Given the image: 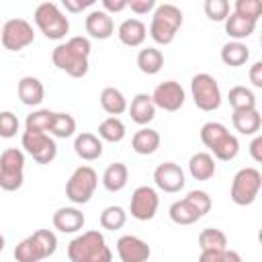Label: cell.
Wrapping results in <instances>:
<instances>
[{
    "label": "cell",
    "mask_w": 262,
    "mask_h": 262,
    "mask_svg": "<svg viewBox=\"0 0 262 262\" xmlns=\"http://www.w3.org/2000/svg\"><path fill=\"white\" fill-rule=\"evenodd\" d=\"M25 182V151L8 147L0 154V188L14 192Z\"/></svg>",
    "instance_id": "8992f818"
},
{
    "label": "cell",
    "mask_w": 262,
    "mask_h": 262,
    "mask_svg": "<svg viewBox=\"0 0 262 262\" xmlns=\"http://www.w3.org/2000/svg\"><path fill=\"white\" fill-rule=\"evenodd\" d=\"M53 111L49 108H37L31 115H27L25 119V131H33V133H49L51 129V121H53Z\"/></svg>",
    "instance_id": "d6a6232c"
},
{
    "label": "cell",
    "mask_w": 262,
    "mask_h": 262,
    "mask_svg": "<svg viewBox=\"0 0 262 262\" xmlns=\"http://www.w3.org/2000/svg\"><path fill=\"white\" fill-rule=\"evenodd\" d=\"M223 262H244V260H242V256H239L235 250H225Z\"/></svg>",
    "instance_id": "c3c4849f"
},
{
    "label": "cell",
    "mask_w": 262,
    "mask_h": 262,
    "mask_svg": "<svg viewBox=\"0 0 262 262\" xmlns=\"http://www.w3.org/2000/svg\"><path fill=\"white\" fill-rule=\"evenodd\" d=\"M0 41L8 51H20L35 41L33 25L25 18H10L0 29Z\"/></svg>",
    "instance_id": "30bf717a"
},
{
    "label": "cell",
    "mask_w": 262,
    "mask_h": 262,
    "mask_svg": "<svg viewBox=\"0 0 262 262\" xmlns=\"http://www.w3.org/2000/svg\"><path fill=\"white\" fill-rule=\"evenodd\" d=\"M199 248L203 250H227V235L217 227H205L199 233Z\"/></svg>",
    "instance_id": "e575fe53"
},
{
    "label": "cell",
    "mask_w": 262,
    "mask_h": 262,
    "mask_svg": "<svg viewBox=\"0 0 262 262\" xmlns=\"http://www.w3.org/2000/svg\"><path fill=\"white\" fill-rule=\"evenodd\" d=\"M158 207H160V196L156 192V188L151 186H137L131 194V201H129V213L133 219L137 221H149L156 217L158 213Z\"/></svg>",
    "instance_id": "7c38bea8"
},
{
    "label": "cell",
    "mask_w": 262,
    "mask_h": 262,
    "mask_svg": "<svg viewBox=\"0 0 262 262\" xmlns=\"http://www.w3.org/2000/svg\"><path fill=\"white\" fill-rule=\"evenodd\" d=\"M53 227L61 233H76L84 227L86 217L78 207H59L53 213Z\"/></svg>",
    "instance_id": "e0dca14e"
},
{
    "label": "cell",
    "mask_w": 262,
    "mask_h": 262,
    "mask_svg": "<svg viewBox=\"0 0 262 262\" xmlns=\"http://www.w3.org/2000/svg\"><path fill=\"white\" fill-rule=\"evenodd\" d=\"M184 201L196 211L199 217H205V215L211 211V207H213V201H211L209 192H205V190H190V192L184 196Z\"/></svg>",
    "instance_id": "74e56055"
},
{
    "label": "cell",
    "mask_w": 262,
    "mask_h": 262,
    "mask_svg": "<svg viewBox=\"0 0 262 262\" xmlns=\"http://www.w3.org/2000/svg\"><path fill=\"white\" fill-rule=\"evenodd\" d=\"M233 12L239 16H246L254 23H258L260 14H262V2L260 0H235L233 4Z\"/></svg>",
    "instance_id": "ab89813d"
},
{
    "label": "cell",
    "mask_w": 262,
    "mask_h": 262,
    "mask_svg": "<svg viewBox=\"0 0 262 262\" xmlns=\"http://www.w3.org/2000/svg\"><path fill=\"white\" fill-rule=\"evenodd\" d=\"M127 135L125 123L119 117H106L100 125H98V137L100 141H108V143H119L123 141Z\"/></svg>",
    "instance_id": "4dcf8cb0"
},
{
    "label": "cell",
    "mask_w": 262,
    "mask_h": 262,
    "mask_svg": "<svg viewBox=\"0 0 262 262\" xmlns=\"http://www.w3.org/2000/svg\"><path fill=\"white\" fill-rule=\"evenodd\" d=\"M182 27V10L176 4H158L149 23V37L158 45H170Z\"/></svg>",
    "instance_id": "277c9868"
},
{
    "label": "cell",
    "mask_w": 262,
    "mask_h": 262,
    "mask_svg": "<svg viewBox=\"0 0 262 262\" xmlns=\"http://www.w3.org/2000/svg\"><path fill=\"white\" fill-rule=\"evenodd\" d=\"M156 6V0H127V8H131L135 14H147Z\"/></svg>",
    "instance_id": "b9f144b4"
},
{
    "label": "cell",
    "mask_w": 262,
    "mask_h": 262,
    "mask_svg": "<svg viewBox=\"0 0 262 262\" xmlns=\"http://www.w3.org/2000/svg\"><path fill=\"white\" fill-rule=\"evenodd\" d=\"M160 143H162V137H160V133H158L156 129H151V127H141V129L135 131L133 137H131V147H133V151L139 154V156H149V154H154V151L160 147Z\"/></svg>",
    "instance_id": "7402d4cb"
},
{
    "label": "cell",
    "mask_w": 262,
    "mask_h": 262,
    "mask_svg": "<svg viewBox=\"0 0 262 262\" xmlns=\"http://www.w3.org/2000/svg\"><path fill=\"white\" fill-rule=\"evenodd\" d=\"M137 68L147 76H156L164 68V53L158 47H143L137 53Z\"/></svg>",
    "instance_id": "f546056e"
},
{
    "label": "cell",
    "mask_w": 262,
    "mask_h": 262,
    "mask_svg": "<svg viewBox=\"0 0 262 262\" xmlns=\"http://www.w3.org/2000/svg\"><path fill=\"white\" fill-rule=\"evenodd\" d=\"M250 59V49L242 41H227L221 47V61L229 68H239Z\"/></svg>",
    "instance_id": "f1b7e54d"
},
{
    "label": "cell",
    "mask_w": 262,
    "mask_h": 262,
    "mask_svg": "<svg viewBox=\"0 0 262 262\" xmlns=\"http://www.w3.org/2000/svg\"><path fill=\"white\" fill-rule=\"evenodd\" d=\"M203 8H205L207 18L215 20V23H225V18L229 16V2L227 0H205Z\"/></svg>",
    "instance_id": "f35d334b"
},
{
    "label": "cell",
    "mask_w": 262,
    "mask_h": 262,
    "mask_svg": "<svg viewBox=\"0 0 262 262\" xmlns=\"http://www.w3.org/2000/svg\"><path fill=\"white\" fill-rule=\"evenodd\" d=\"M168 215H170V219H172L176 225H192L194 221L201 219V217L196 215V211H194L184 199L174 201V203L170 205V209H168Z\"/></svg>",
    "instance_id": "836d02e7"
},
{
    "label": "cell",
    "mask_w": 262,
    "mask_h": 262,
    "mask_svg": "<svg viewBox=\"0 0 262 262\" xmlns=\"http://www.w3.org/2000/svg\"><path fill=\"white\" fill-rule=\"evenodd\" d=\"M129 180V170L123 162H113L106 166V170L102 172V186L108 192H119L127 186Z\"/></svg>",
    "instance_id": "484cf974"
},
{
    "label": "cell",
    "mask_w": 262,
    "mask_h": 262,
    "mask_svg": "<svg viewBox=\"0 0 262 262\" xmlns=\"http://www.w3.org/2000/svg\"><path fill=\"white\" fill-rule=\"evenodd\" d=\"M33 20L39 31L53 41L63 39L70 31V20L55 2H41L33 12Z\"/></svg>",
    "instance_id": "5b68a950"
},
{
    "label": "cell",
    "mask_w": 262,
    "mask_h": 262,
    "mask_svg": "<svg viewBox=\"0 0 262 262\" xmlns=\"http://www.w3.org/2000/svg\"><path fill=\"white\" fill-rule=\"evenodd\" d=\"M154 182L164 192H170V194L180 192L186 184L184 170L174 162H164L154 170Z\"/></svg>",
    "instance_id": "5bb4252c"
},
{
    "label": "cell",
    "mask_w": 262,
    "mask_h": 262,
    "mask_svg": "<svg viewBox=\"0 0 262 262\" xmlns=\"http://www.w3.org/2000/svg\"><path fill=\"white\" fill-rule=\"evenodd\" d=\"M84 29L92 39L104 41L108 37H113L115 33V20L111 14H106L102 8H94L86 14L84 18Z\"/></svg>",
    "instance_id": "2e32d148"
},
{
    "label": "cell",
    "mask_w": 262,
    "mask_h": 262,
    "mask_svg": "<svg viewBox=\"0 0 262 262\" xmlns=\"http://www.w3.org/2000/svg\"><path fill=\"white\" fill-rule=\"evenodd\" d=\"M231 123H233L235 131H239L242 135H258V131L262 127V117H260L258 108H252V111H233Z\"/></svg>",
    "instance_id": "d4e9b609"
},
{
    "label": "cell",
    "mask_w": 262,
    "mask_h": 262,
    "mask_svg": "<svg viewBox=\"0 0 262 262\" xmlns=\"http://www.w3.org/2000/svg\"><path fill=\"white\" fill-rule=\"evenodd\" d=\"M227 100H229L233 111H252V108H256V94L246 86L229 88Z\"/></svg>",
    "instance_id": "1f68e13d"
},
{
    "label": "cell",
    "mask_w": 262,
    "mask_h": 262,
    "mask_svg": "<svg viewBox=\"0 0 262 262\" xmlns=\"http://www.w3.org/2000/svg\"><path fill=\"white\" fill-rule=\"evenodd\" d=\"M127 111L131 115V121L137 123V125H141V127H145L147 123H151L154 117H156V104H154L151 96L145 94V92L135 94L133 100H131V104L127 106Z\"/></svg>",
    "instance_id": "d6986e66"
},
{
    "label": "cell",
    "mask_w": 262,
    "mask_h": 262,
    "mask_svg": "<svg viewBox=\"0 0 262 262\" xmlns=\"http://www.w3.org/2000/svg\"><path fill=\"white\" fill-rule=\"evenodd\" d=\"M201 141L211 151L213 158L221 162H231L239 151V141L229 129L219 121H209L201 127Z\"/></svg>",
    "instance_id": "3957f363"
},
{
    "label": "cell",
    "mask_w": 262,
    "mask_h": 262,
    "mask_svg": "<svg viewBox=\"0 0 262 262\" xmlns=\"http://www.w3.org/2000/svg\"><path fill=\"white\" fill-rule=\"evenodd\" d=\"M190 94H192V100L194 104L205 111V113H213L221 106V88H219V82L207 74V72H201V74H194L192 80H190Z\"/></svg>",
    "instance_id": "ba28073f"
},
{
    "label": "cell",
    "mask_w": 262,
    "mask_h": 262,
    "mask_svg": "<svg viewBox=\"0 0 262 262\" xmlns=\"http://www.w3.org/2000/svg\"><path fill=\"white\" fill-rule=\"evenodd\" d=\"M100 106L104 113H108L111 117H117V115H123L127 111V98L125 94L115 88V86H106L102 92H100Z\"/></svg>",
    "instance_id": "83f0119b"
},
{
    "label": "cell",
    "mask_w": 262,
    "mask_h": 262,
    "mask_svg": "<svg viewBox=\"0 0 262 262\" xmlns=\"http://www.w3.org/2000/svg\"><path fill=\"white\" fill-rule=\"evenodd\" d=\"M127 8V0H102V10L106 14H115Z\"/></svg>",
    "instance_id": "f6af8a7d"
},
{
    "label": "cell",
    "mask_w": 262,
    "mask_h": 262,
    "mask_svg": "<svg viewBox=\"0 0 262 262\" xmlns=\"http://www.w3.org/2000/svg\"><path fill=\"white\" fill-rule=\"evenodd\" d=\"M90 6H94V0H63L66 12H72V14L82 12V10L90 8Z\"/></svg>",
    "instance_id": "7bdbcfd3"
},
{
    "label": "cell",
    "mask_w": 262,
    "mask_h": 262,
    "mask_svg": "<svg viewBox=\"0 0 262 262\" xmlns=\"http://www.w3.org/2000/svg\"><path fill=\"white\" fill-rule=\"evenodd\" d=\"M16 92H18V98L23 104L27 106H39L45 98V88H43V82L35 76H25L18 80V86H16Z\"/></svg>",
    "instance_id": "ffe728a7"
},
{
    "label": "cell",
    "mask_w": 262,
    "mask_h": 262,
    "mask_svg": "<svg viewBox=\"0 0 262 262\" xmlns=\"http://www.w3.org/2000/svg\"><path fill=\"white\" fill-rule=\"evenodd\" d=\"M149 96H151L156 108H162V111H168V113L180 111L184 106V100H186L184 88L176 80H166V82L158 84Z\"/></svg>",
    "instance_id": "4fadbf2b"
},
{
    "label": "cell",
    "mask_w": 262,
    "mask_h": 262,
    "mask_svg": "<svg viewBox=\"0 0 262 262\" xmlns=\"http://www.w3.org/2000/svg\"><path fill=\"white\" fill-rule=\"evenodd\" d=\"M45 258H49V256H47L45 248L39 244V239L35 237V233L25 237L23 242H18L14 248V260L16 262H41Z\"/></svg>",
    "instance_id": "cb8c5ba5"
},
{
    "label": "cell",
    "mask_w": 262,
    "mask_h": 262,
    "mask_svg": "<svg viewBox=\"0 0 262 262\" xmlns=\"http://www.w3.org/2000/svg\"><path fill=\"white\" fill-rule=\"evenodd\" d=\"M92 45L86 37H72L66 43H59L51 51V61L57 70L66 72L72 78H84L88 74V57Z\"/></svg>",
    "instance_id": "6da1fadb"
},
{
    "label": "cell",
    "mask_w": 262,
    "mask_h": 262,
    "mask_svg": "<svg viewBox=\"0 0 262 262\" xmlns=\"http://www.w3.org/2000/svg\"><path fill=\"white\" fill-rule=\"evenodd\" d=\"M248 76H250V82L254 88H262V61H254Z\"/></svg>",
    "instance_id": "ee69618b"
},
{
    "label": "cell",
    "mask_w": 262,
    "mask_h": 262,
    "mask_svg": "<svg viewBox=\"0 0 262 262\" xmlns=\"http://www.w3.org/2000/svg\"><path fill=\"white\" fill-rule=\"evenodd\" d=\"M49 133L57 139H68L76 133V119L70 113H55Z\"/></svg>",
    "instance_id": "d590c367"
},
{
    "label": "cell",
    "mask_w": 262,
    "mask_h": 262,
    "mask_svg": "<svg viewBox=\"0 0 262 262\" xmlns=\"http://www.w3.org/2000/svg\"><path fill=\"white\" fill-rule=\"evenodd\" d=\"M217 166H215V158L209 151H196L194 156H190L188 160V172L194 180H211L215 174Z\"/></svg>",
    "instance_id": "603a6c76"
},
{
    "label": "cell",
    "mask_w": 262,
    "mask_h": 262,
    "mask_svg": "<svg viewBox=\"0 0 262 262\" xmlns=\"http://www.w3.org/2000/svg\"><path fill=\"white\" fill-rule=\"evenodd\" d=\"M117 37L127 47H139L147 37V27L139 18H125L117 29Z\"/></svg>",
    "instance_id": "ac0fdd59"
},
{
    "label": "cell",
    "mask_w": 262,
    "mask_h": 262,
    "mask_svg": "<svg viewBox=\"0 0 262 262\" xmlns=\"http://www.w3.org/2000/svg\"><path fill=\"white\" fill-rule=\"evenodd\" d=\"M74 151L84 162H94L102 156V141L94 133H88V131L78 133L74 139Z\"/></svg>",
    "instance_id": "44dd1931"
},
{
    "label": "cell",
    "mask_w": 262,
    "mask_h": 262,
    "mask_svg": "<svg viewBox=\"0 0 262 262\" xmlns=\"http://www.w3.org/2000/svg\"><path fill=\"white\" fill-rule=\"evenodd\" d=\"M250 156L254 162H262V135H254L250 143Z\"/></svg>",
    "instance_id": "7dc6e473"
},
{
    "label": "cell",
    "mask_w": 262,
    "mask_h": 262,
    "mask_svg": "<svg viewBox=\"0 0 262 262\" xmlns=\"http://www.w3.org/2000/svg\"><path fill=\"white\" fill-rule=\"evenodd\" d=\"M4 244H6V239H4V235H2V233H0V252H2V250H4Z\"/></svg>",
    "instance_id": "681fc988"
},
{
    "label": "cell",
    "mask_w": 262,
    "mask_h": 262,
    "mask_svg": "<svg viewBox=\"0 0 262 262\" xmlns=\"http://www.w3.org/2000/svg\"><path fill=\"white\" fill-rule=\"evenodd\" d=\"M254 31H256V23L250 20V18H246V16H239L235 12H229V16L225 18V33L231 37V41L248 39Z\"/></svg>",
    "instance_id": "4316f807"
},
{
    "label": "cell",
    "mask_w": 262,
    "mask_h": 262,
    "mask_svg": "<svg viewBox=\"0 0 262 262\" xmlns=\"http://www.w3.org/2000/svg\"><path fill=\"white\" fill-rule=\"evenodd\" d=\"M70 262H113V252L98 229L84 231L68 244Z\"/></svg>",
    "instance_id": "7a4b0ae2"
},
{
    "label": "cell",
    "mask_w": 262,
    "mask_h": 262,
    "mask_svg": "<svg viewBox=\"0 0 262 262\" xmlns=\"http://www.w3.org/2000/svg\"><path fill=\"white\" fill-rule=\"evenodd\" d=\"M98 186V174L92 166H78L66 182V196L74 205H86Z\"/></svg>",
    "instance_id": "9c48e42d"
},
{
    "label": "cell",
    "mask_w": 262,
    "mask_h": 262,
    "mask_svg": "<svg viewBox=\"0 0 262 262\" xmlns=\"http://www.w3.org/2000/svg\"><path fill=\"white\" fill-rule=\"evenodd\" d=\"M20 123H18V117L12 113V111H2L0 113V137L4 139H10L16 135Z\"/></svg>",
    "instance_id": "60d3db41"
},
{
    "label": "cell",
    "mask_w": 262,
    "mask_h": 262,
    "mask_svg": "<svg viewBox=\"0 0 262 262\" xmlns=\"http://www.w3.org/2000/svg\"><path fill=\"white\" fill-rule=\"evenodd\" d=\"M262 188V174L258 168H242L235 172L231 180L229 196L235 205L248 207L258 199V192Z\"/></svg>",
    "instance_id": "52a82bcc"
},
{
    "label": "cell",
    "mask_w": 262,
    "mask_h": 262,
    "mask_svg": "<svg viewBox=\"0 0 262 262\" xmlns=\"http://www.w3.org/2000/svg\"><path fill=\"white\" fill-rule=\"evenodd\" d=\"M20 145L37 164H51L57 156V145H55L53 137H49L47 133L23 131Z\"/></svg>",
    "instance_id": "8fae6325"
},
{
    "label": "cell",
    "mask_w": 262,
    "mask_h": 262,
    "mask_svg": "<svg viewBox=\"0 0 262 262\" xmlns=\"http://www.w3.org/2000/svg\"><path fill=\"white\" fill-rule=\"evenodd\" d=\"M117 254L121 262H147L151 250L147 242H143L137 235H121L117 239Z\"/></svg>",
    "instance_id": "9a60e30c"
},
{
    "label": "cell",
    "mask_w": 262,
    "mask_h": 262,
    "mask_svg": "<svg viewBox=\"0 0 262 262\" xmlns=\"http://www.w3.org/2000/svg\"><path fill=\"white\" fill-rule=\"evenodd\" d=\"M225 250H203L199 256V262H223Z\"/></svg>",
    "instance_id": "bcb514c9"
},
{
    "label": "cell",
    "mask_w": 262,
    "mask_h": 262,
    "mask_svg": "<svg viewBox=\"0 0 262 262\" xmlns=\"http://www.w3.org/2000/svg\"><path fill=\"white\" fill-rule=\"evenodd\" d=\"M98 221H100V227H102V229L117 231V229H121V227L127 223V213H125L123 207H119V205H111V207L102 209Z\"/></svg>",
    "instance_id": "8d00e7d4"
}]
</instances>
